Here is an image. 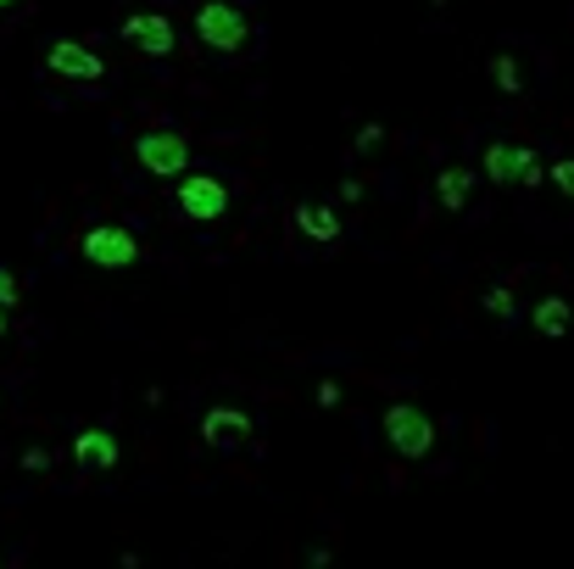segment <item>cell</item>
Segmentation results:
<instances>
[{"mask_svg":"<svg viewBox=\"0 0 574 569\" xmlns=\"http://www.w3.org/2000/svg\"><path fill=\"white\" fill-rule=\"evenodd\" d=\"M379 431H386V447L396 458H429L436 441H441L436 419H429V408H418V402H391L386 419H379Z\"/></svg>","mask_w":574,"mask_h":569,"instance_id":"6da1fadb","label":"cell"},{"mask_svg":"<svg viewBox=\"0 0 574 569\" xmlns=\"http://www.w3.org/2000/svg\"><path fill=\"white\" fill-rule=\"evenodd\" d=\"M173 202H179V213L190 218V223H218L223 213H229V184L218 179V173H179L173 179Z\"/></svg>","mask_w":574,"mask_h":569,"instance_id":"277c9868","label":"cell"},{"mask_svg":"<svg viewBox=\"0 0 574 569\" xmlns=\"http://www.w3.org/2000/svg\"><path fill=\"white\" fill-rule=\"evenodd\" d=\"M329 558H334L329 547H313V553H307V564H313V569H329Z\"/></svg>","mask_w":574,"mask_h":569,"instance_id":"44dd1931","label":"cell"},{"mask_svg":"<svg viewBox=\"0 0 574 569\" xmlns=\"http://www.w3.org/2000/svg\"><path fill=\"white\" fill-rule=\"evenodd\" d=\"M17 463H23L28 474H45V469H51L57 458H51V452H45V447H23V458H17Z\"/></svg>","mask_w":574,"mask_h":569,"instance_id":"ffe728a7","label":"cell"},{"mask_svg":"<svg viewBox=\"0 0 574 569\" xmlns=\"http://www.w3.org/2000/svg\"><path fill=\"white\" fill-rule=\"evenodd\" d=\"M223 436H252V413L229 408V402H223V408H212V413L201 419V441H207V447H218Z\"/></svg>","mask_w":574,"mask_h":569,"instance_id":"4fadbf2b","label":"cell"},{"mask_svg":"<svg viewBox=\"0 0 574 569\" xmlns=\"http://www.w3.org/2000/svg\"><path fill=\"white\" fill-rule=\"evenodd\" d=\"M547 184H558V196L574 202V157H558V162L547 168Z\"/></svg>","mask_w":574,"mask_h":569,"instance_id":"e0dca14e","label":"cell"},{"mask_svg":"<svg viewBox=\"0 0 574 569\" xmlns=\"http://www.w3.org/2000/svg\"><path fill=\"white\" fill-rule=\"evenodd\" d=\"M123 39L134 45L139 57H173L179 51V28L162 12H129L123 17Z\"/></svg>","mask_w":574,"mask_h":569,"instance_id":"52a82bcc","label":"cell"},{"mask_svg":"<svg viewBox=\"0 0 574 569\" xmlns=\"http://www.w3.org/2000/svg\"><path fill=\"white\" fill-rule=\"evenodd\" d=\"M296 229L307 234V241H318V246H329V241H341V213L334 207H318V202H296Z\"/></svg>","mask_w":574,"mask_h":569,"instance_id":"30bf717a","label":"cell"},{"mask_svg":"<svg viewBox=\"0 0 574 569\" xmlns=\"http://www.w3.org/2000/svg\"><path fill=\"white\" fill-rule=\"evenodd\" d=\"M569 324H574V307H569L563 296H541V302L530 307V329H536V336H547V341H563Z\"/></svg>","mask_w":574,"mask_h":569,"instance_id":"7c38bea8","label":"cell"},{"mask_svg":"<svg viewBox=\"0 0 574 569\" xmlns=\"http://www.w3.org/2000/svg\"><path fill=\"white\" fill-rule=\"evenodd\" d=\"M45 68H51L57 78H78V84L107 78V62L95 57L84 39H51V45H45Z\"/></svg>","mask_w":574,"mask_h":569,"instance_id":"ba28073f","label":"cell"},{"mask_svg":"<svg viewBox=\"0 0 574 569\" xmlns=\"http://www.w3.org/2000/svg\"><path fill=\"white\" fill-rule=\"evenodd\" d=\"M486 313L497 324H508V318H518V296L508 291V284H491V291H486Z\"/></svg>","mask_w":574,"mask_h":569,"instance_id":"9a60e30c","label":"cell"},{"mask_svg":"<svg viewBox=\"0 0 574 569\" xmlns=\"http://www.w3.org/2000/svg\"><path fill=\"white\" fill-rule=\"evenodd\" d=\"M78 252H84L89 268H107V274L139 263V241H134V229H123V223H89Z\"/></svg>","mask_w":574,"mask_h":569,"instance_id":"8992f818","label":"cell"},{"mask_svg":"<svg viewBox=\"0 0 574 569\" xmlns=\"http://www.w3.org/2000/svg\"><path fill=\"white\" fill-rule=\"evenodd\" d=\"M118 458H123V447H118V436L107 431V424H84V431L73 436V463L78 469H118Z\"/></svg>","mask_w":574,"mask_h":569,"instance_id":"9c48e42d","label":"cell"},{"mask_svg":"<svg viewBox=\"0 0 574 569\" xmlns=\"http://www.w3.org/2000/svg\"><path fill=\"white\" fill-rule=\"evenodd\" d=\"M196 39L218 57H234L252 45V17L234 7V0H201L196 7Z\"/></svg>","mask_w":574,"mask_h":569,"instance_id":"7a4b0ae2","label":"cell"},{"mask_svg":"<svg viewBox=\"0 0 574 569\" xmlns=\"http://www.w3.org/2000/svg\"><path fill=\"white\" fill-rule=\"evenodd\" d=\"M313 397H318V408H323V413H334V408L346 402V397H341V379H318V391H313Z\"/></svg>","mask_w":574,"mask_h":569,"instance_id":"d6986e66","label":"cell"},{"mask_svg":"<svg viewBox=\"0 0 574 569\" xmlns=\"http://www.w3.org/2000/svg\"><path fill=\"white\" fill-rule=\"evenodd\" d=\"M352 146H357V157H374L379 146H386V123H363V129L352 134Z\"/></svg>","mask_w":574,"mask_h":569,"instance_id":"2e32d148","label":"cell"},{"mask_svg":"<svg viewBox=\"0 0 574 569\" xmlns=\"http://www.w3.org/2000/svg\"><path fill=\"white\" fill-rule=\"evenodd\" d=\"M23 302V279L12 268H0V307H17Z\"/></svg>","mask_w":574,"mask_h":569,"instance_id":"ac0fdd59","label":"cell"},{"mask_svg":"<svg viewBox=\"0 0 574 569\" xmlns=\"http://www.w3.org/2000/svg\"><path fill=\"white\" fill-rule=\"evenodd\" d=\"M491 84L502 89V95H524V73H518V57H491Z\"/></svg>","mask_w":574,"mask_h":569,"instance_id":"5bb4252c","label":"cell"},{"mask_svg":"<svg viewBox=\"0 0 574 569\" xmlns=\"http://www.w3.org/2000/svg\"><path fill=\"white\" fill-rule=\"evenodd\" d=\"M7 329H12V307H0V336H7Z\"/></svg>","mask_w":574,"mask_h":569,"instance_id":"7402d4cb","label":"cell"},{"mask_svg":"<svg viewBox=\"0 0 574 569\" xmlns=\"http://www.w3.org/2000/svg\"><path fill=\"white\" fill-rule=\"evenodd\" d=\"M12 7H17V0H0V12H12Z\"/></svg>","mask_w":574,"mask_h":569,"instance_id":"603a6c76","label":"cell"},{"mask_svg":"<svg viewBox=\"0 0 574 569\" xmlns=\"http://www.w3.org/2000/svg\"><path fill=\"white\" fill-rule=\"evenodd\" d=\"M468 196H474V168L452 162V168H441V173H436V202H441L447 213H463V207H468Z\"/></svg>","mask_w":574,"mask_h":569,"instance_id":"8fae6325","label":"cell"},{"mask_svg":"<svg viewBox=\"0 0 574 569\" xmlns=\"http://www.w3.org/2000/svg\"><path fill=\"white\" fill-rule=\"evenodd\" d=\"M480 173H486L491 184H518V190L547 184V162H541L530 146H513V140H491L486 157H480Z\"/></svg>","mask_w":574,"mask_h":569,"instance_id":"3957f363","label":"cell"},{"mask_svg":"<svg viewBox=\"0 0 574 569\" xmlns=\"http://www.w3.org/2000/svg\"><path fill=\"white\" fill-rule=\"evenodd\" d=\"M134 162L146 168L151 179H179L190 168V134H179V129H146V134H134Z\"/></svg>","mask_w":574,"mask_h":569,"instance_id":"5b68a950","label":"cell"}]
</instances>
